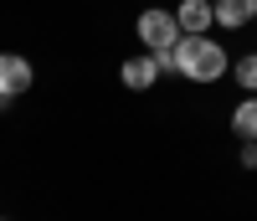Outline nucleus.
<instances>
[{
    "label": "nucleus",
    "mask_w": 257,
    "mask_h": 221,
    "mask_svg": "<svg viewBox=\"0 0 257 221\" xmlns=\"http://www.w3.org/2000/svg\"><path fill=\"white\" fill-rule=\"evenodd\" d=\"M149 57H155V67H160V72H180V67H175V47H165V52H149Z\"/></svg>",
    "instance_id": "9"
},
{
    "label": "nucleus",
    "mask_w": 257,
    "mask_h": 221,
    "mask_svg": "<svg viewBox=\"0 0 257 221\" xmlns=\"http://www.w3.org/2000/svg\"><path fill=\"white\" fill-rule=\"evenodd\" d=\"M175 21H180V36H201L216 26V0H180Z\"/></svg>",
    "instance_id": "4"
},
{
    "label": "nucleus",
    "mask_w": 257,
    "mask_h": 221,
    "mask_svg": "<svg viewBox=\"0 0 257 221\" xmlns=\"http://www.w3.org/2000/svg\"><path fill=\"white\" fill-rule=\"evenodd\" d=\"M257 21V0H216V26L226 31H242Z\"/></svg>",
    "instance_id": "5"
},
{
    "label": "nucleus",
    "mask_w": 257,
    "mask_h": 221,
    "mask_svg": "<svg viewBox=\"0 0 257 221\" xmlns=\"http://www.w3.org/2000/svg\"><path fill=\"white\" fill-rule=\"evenodd\" d=\"M118 77H123V87H134V93H144V87H155V77H160V67H155V57H128L123 67H118Z\"/></svg>",
    "instance_id": "6"
},
{
    "label": "nucleus",
    "mask_w": 257,
    "mask_h": 221,
    "mask_svg": "<svg viewBox=\"0 0 257 221\" xmlns=\"http://www.w3.org/2000/svg\"><path fill=\"white\" fill-rule=\"evenodd\" d=\"M237 82H242V93H257V52H247L237 62Z\"/></svg>",
    "instance_id": "8"
},
{
    "label": "nucleus",
    "mask_w": 257,
    "mask_h": 221,
    "mask_svg": "<svg viewBox=\"0 0 257 221\" xmlns=\"http://www.w3.org/2000/svg\"><path fill=\"white\" fill-rule=\"evenodd\" d=\"M242 165L257 170V139H242Z\"/></svg>",
    "instance_id": "10"
},
{
    "label": "nucleus",
    "mask_w": 257,
    "mask_h": 221,
    "mask_svg": "<svg viewBox=\"0 0 257 221\" xmlns=\"http://www.w3.org/2000/svg\"><path fill=\"white\" fill-rule=\"evenodd\" d=\"M231 134L257 139V93H252V98H242L237 108H231Z\"/></svg>",
    "instance_id": "7"
},
{
    "label": "nucleus",
    "mask_w": 257,
    "mask_h": 221,
    "mask_svg": "<svg viewBox=\"0 0 257 221\" xmlns=\"http://www.w3.org/2000/svg\"><path fill=\"white\" fill-rule=\"evenodd\" d=\"M31 77H36V72H31V62L21 57V52H0V108L26 93Z\"/></svg>",
    "instance_id": "3"
},
{
    "label": "nucleus",
    "mask_w": 257,
    "mask_h": 221,
    "mask_svg": "<svg viewBox=\"0 0 257 221\" xmlns=\"http://www.w3.org/2000/svg\"><path fill=\"white\" fill-rule=\"evenodd\" d=\"M139 41H144V52H165V47H175V41H180V21H175V11H144L139 16Z\"/></svg>",
    "instance_id": "2"
},
{
    "label": "nucleus",
    "mask_w": 257,
    "mask_h": 221,
    "mask_svg": "<svg viewBox=\"0 0 257 221\" xmlns=\"http://www.w3.org/2000/svg\"><path fill=\"white\" fill-rule=\"evenodd\" d=\"M175 67L190 82H221L226 77V47H216L206 31L201 36H180L175 41Z\"/></svg>",
    "instance_id": "1"
}]
</instances>
